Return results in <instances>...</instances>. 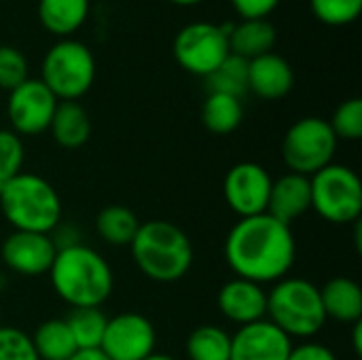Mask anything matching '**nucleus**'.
Returning <instances> with one entry per match:
<instances>
[{"mask_svg": "<svg viewBox=\"0 0 362 360\" xmlns=\"http://www.w3.org/2000/svg\"><path fill=\"white\" fill-rule=\"evenodd\" d=\"M282 0H231L233 11L240 19H267Z\"/></svg>", "mask_w": 362, "mask_h": 360, "instance_id": "nucleus-33", "label": "nucleus"}, {"mask_svg": "<svg viewBox=\"0 0 362 360\" xmlns=\"http://www.w3.org/2000/svg\"><path fill=\"white\" fill-rule=\"evenodd\" d=\"M0 360H38L32 337L17 327H0Z\"/></svg>", "mask_w": 362, "mask_h": 360, "instance_id": "nucleus-32", "label": "nucleus"}, {"mask_svg": "<svg viewBox=\"0 0 362 360\" xmlns=\"http://www.w3.org/2000/svg\"><path fill=\"white\" fill-rule=\"evenodd\" d=\"M337 136L322 117H303L295 121L282 140V159L293 174L314 176L329 163L337 153Z\"/></svg>", "mask_w": 362, "mask_h": 360, "instance_id": "nucleus-8", "label": "nucleus"}, {"mask_svg": "<svg viewBox=\"0 0 362 360\" xmlns=\"http://www.w3.org/2000/svg\"><path fill=\"white\" fill-rule=\"evenodd\" d=\"M57 104V98L45 87L40 79L23 81L19 87L8 91L6 115L11 129L21 138L49 132Z\"/></svg>", "mask_w": 362, "mask_h": 360, "instance_id": "nucleus-10", "label": "nucleus"}, {"mask_svg": "<svg viewBox=\"0 0 362 360\" xmlns=\"http://www.w3.org/2000/svg\"><path fill=\"white\" fill-rule=\"evenodd\" d=\"M144 360H176L174 356H170V354H159V352H155V354H151L148 359Z\"/></svg>", "mask_w": 362, "mask_h": 360, "instance_id": "nucleus-38", "label": "nucleus"}, {"mask_svg": "<svg viewBox=\"0 0 362 360\" xmlns=\"http://www.w3.org/2000/svg\"><path fill=\"white\" fill-rule=\"evenodd\" d=\"M138 229H140V221L136 212L121 204L106 206L95 216V233L108 246H117V248L129 246Z\"/></svg>", "mask_w": 362, "mask_h": 360, "instance_id": "nucleus-23", "label": "nucleus"}, {"mask_svg": "<svg viewBox=\"0 0 362 360\" xmlns=\"http://www.w3.org/2000/svg\"><path fill=\"white\" fill-rule=\"evenodd\" d=\"M267 320L291 339H314L327 325L320 286L293 276L278 280L267 291Z\"/></svg>", "mask_w": 362, "mask_h": 360, "instance_id": "nucleus-5", "label": "nucleus"}, {"mask_svg": "<svg viewBox=\"0 0 362 360\" xmlns=\"http://www.w3.org/2000/svg\"><path fill=\"white\" fill-rule=\"evenodd\" d=\"M286 360H337V356L329 346L308 339L301 344H293V350Z\"/></svg>", "mask_w": 362, "mask_h": 360, "instance_id": "nucleus-34", "label": "nucleus"}, {"mask_svg": "<svg viewBox=\"0 0 362 360\" xmlns=\"http://www.w3.org/2000/svg\"><path fill=\"white\" fill-rule=\"evenodd\" d=\"M272 182L274 178L261 163L240 161L225 174L223 195L231 212H235L240 219L257 216L267 212Z\"/></svg>", "mask_w": 362, "mask_h": 360, "instance_id": "nucleus-12", "label": "nucleus"}, {"mask_svg": "<svg viewBox=\"0 0 362 360\" xmlns=\"http://www.w3.org/2000/svg\"><path fill=\"white\" fill-rule=\"evenodd\" d=\"M312 210L331 225H356L362 214V182L341 163H329L310 176Z\"/></svg>", "mask_w": 362, "mask_h": 360, "instance_id": "nucleus-7", "label": "nucleus"}, {"mask_svg": "<svg viewBox=\"0 0 362 360\" xmlns=\"http://www.w3.org/2000/svg\"><path fill=\"white\" fill-rule=\"evenodd\" d=\"M25 146L13 129H0V189L23 172Z\"/></svg>", "mask_w": 362, "mask_h": 360, "instance_id": "nucleus-29", "label": "nucleus"}, {"mask_svg": "<svg viewBox=\"0 0 362 360\" xmlns=\"http://www.w3.org/2000/svg\"><path fill=\"white\" fill-rule=\"evenodd\" d=\"M210 93H227L242 98L248 91V62L229 53L223 64L206 76Z\"/></svg>", "mask_w": 362, "mask_h": 360, "instance_id": "nucleus-27", "label": "nucleus"}, {"mask_svg": "<svg viewBox=\"0 0 362 360\" xmlns=\"http://www.w3.org/2000/svg\"><path fill=\"white\" fill-rule=\"evenodd\" d=\"M354 327V337H352V344H354V352H356V356H361L362 352V325L361 323H356V325H352Z\"/></svg>", "mask_w": 362, "mask_h": 360, "instance_id": "nucleus-36", "label": "nucleus"}, {"mask_svg": "<svg viewBox=\"0 0 362 360\" xmlns=\"http://www.w3.org/2000/svg\"><path fill=\"white\" fill-rule=\"evenodd\" d=\"M30 337L38 360H70L78 352L66 318H49L40 323Z\"/></svg>", "mask_w": 362, "mask_h": 360, "instance_id": "nucleus-22", "label": "nucleus"}, {"mask_svg": "<svg viewBox=\"0 0 362 360\" xmlns=\"http://www.w3.org/2000/svg\"><path fill=\"white\" fill-rule=\"evenodd\" d=\"M223 28L229 38V51L246 62L272 53L278 40V32L269 19H240Z\"/></svg>", "mask_w": 362, "mask_h": 360, "instance_id": "nucleus-18", "label": "nucleus"}, {"mask_svg": "<svg viewBox=\"0 0 362 360\" xmlns=\"http://www.w3.org/2000/svg\"><path fill=\"white\" fill-rule=\"evenodd\" d=\"M295 72L286 57L265 53L248 62V91L261 100H280L291 93Z\"/></svg>", "mask_w": 362, "mask_h": 360, "instance_id": "nucleus-16", "label": "nucleus"}, {"mask_svg": "<svg viewBox=\"0 0 362 360\" xmlns=\"http://www.w3.org/2000/svg\"><path fill=\"white\" fill-rule=\"evenodd\" d=\"M129 250L136 267L159 284L182 280L191 272L195 259L189 236L170 221L140 223Z\"/></svg>", "mask_w": 362, "mask_h": 360, "instance_id": "nucleus-3", "label": "nucleus"}, {"mask_svg": "<svg viewBox=\"0 0 362 360\" xmlns=\"http://www.w3.org/2000/svg\"><path fill=\"white\" fill-rule=\"evenodd\" d=\"M49 132L62 149H81L91 138V119L78 102H59Z\"/></svg>", "mask_w": 362, "mask_h": 360, "instance_id": "nucleus-21", "label": "nucleus"}, {"mask_svg": "<svg viewBox=\"0 0 362 360\" xmlns=\"http://www.w3.org/2000/svg\"><path fill=\"white\" fill-rule=\"evenodd\" d=\"M293 344L284 331L263 318L238 327L231 335V360H286Z\"/></svg>", "mask_w": 362, "mask_h": 360, "instance_id": "nucleus-14", "label": "nucleus"}, {"mask_svg": "<svg viewBox=\"0 0 362 360\" xmlns=\"http://www.w3.org/2000/svg\"><path fill=\"white\" fill-rule=\"evenodd\" d=\"M244 119L242 98L227 93H208L202 106V123L208 132L216 136L233 134Z\"/></svg>", "mask_w": 362, "mask_h": 360, "instance_id": "nucleus-24", "label": "nucleus"}, {"mask_svg": "<svg viewBox=\"0 0 362 360\" xmlns=\"http://www.w3.org/2000/svg\"><path fill=\"white\" fill-rule=\"evenodd\" d=\"M70 360H110L102 350H78Z\"/></svg>", "mask_w": 362, "mask_h": 360, "instance_id": "nucleus-35", "label": "nucleus"}, {"mask_svg": "<svg viewBox=\"0 0 362 360\" xmlns=\"http://www.w3.org/2000/svg\"><path fill=\"white\" fill-rule=\"evenodd\" d=\"M89 8V0H38V19L49 34L68 38L87 21Z\"/></svg>", "mask_w": 362, "mask_h": 360, "instance_id": "nucleus-20", "label": "nucleus"}, {"mask_svg": "<svg viewBox=\"0 0 362 360\" xmlns=\"http://www.w3.org/2000/svg\"><path fill=\"white\" fill-rule=\"evenodd\" d=\"M55 255L57 246L49 233L13 231L4 238L0 246V259L6 269L23 278L47 276Z\"/></svg>", "mask_w": 362, "mask_h": 360, "instance_id": "nucleus-13", "label": "nucleus"}, {"mask_svg": "<svg viewBox=\"0 0 362 360\" xmlns=\"http://www.w3.org/2000/svg\"><path fill=\"white\" fill-rule=\"evenodd\" d=\"M225 261L235 278L261 286L286 278L297 261L293 227L263 212L240 219L225 238Z\"/></svg>", "mask_w": 362, "mask_h": 360, "instance_id": "nucleus-1", "label": "nucleus"}, {"mask_svg": "<svg viewBox=\"0 0 362 360\" xmlns=\"http://www.w3.org/2000/svg\"><path fill=\"white\" fill-rule=\"evenodd\" d=\"M168 2L178 4V6H195V4H199V2H204V0H168Z\"/></svg>", "mask_w": 362, "mask_h": 360, "instance_id": "nucleus-37", "label": "nucleus"}, {"mask_svg": "<svg viewBox=\"0 0 362 360\" xmlns=\"http://www.w3.org/2000/svg\"><path fill=\"white\" fill-rule=\"evenodd\" d=\"M40 81L57 102H78L95 81V57L91 49L81 40H59L42 59Z\"/></svg>", "mask_w": 362, "mask_h": 360, "instance_id": "nucleus-6", "label": "nucleus"}, {"mask_svg": "<svg viewBox=\"0 0 362 360\" xmlns=\"http://www.w3.org/2000/svg\"><path fill=\"white\" fill-rule=\"evenodd\" d=\"M216 308L225 320L244 327L267 318V291L257 282L231 278L218 289Z\"/></svg>", "mask_w": 362, "mask_h": 360, "instance_id": "nucleus-15", "label": "nucleus"}, {"mask_svg": "<svg viewBox=\"0 0 362 360\" xmlns=\"http://www.w3.org/2000/svg\"><path fill=\"white\" fill-rule=\"evenodd\" d=\"M78 350H100L108 316L102 308H76L66 318Z\"/></svg>", "mask_w": 362, "mask_h": 360, "instance_id": "nucleus-26", "label": "nucleus"}, {"mask_svg": "<svg viewBox=\"0 0 362 360\" xmlns=\"http://www.w3.org/2000/svg\"><path fill=\"white\" fill-rule=\"evenodd\" d=\"M172 51L182 70L204 79L231 53L225 28L210 21H191L182 25L174 36Z\"/></svg>", "mask_w": 362, "mask_h": 360, "instance_id": "nucleus-9", "label": "nucleus"}, {"mask_svg": "<svg viewBox=\"0 0 362 360\" xmlns=\"http://www.w3.org/2000/svg\"><path fill=\"white\" fill-rule=\"evenodd\" d=\"M333 134L337 136V140H348V142H356L362 138V100L361 98H350L346 102H341L331 121H329Z\"/></svg>", "mask_w": 362, "mask_h": 360, "instance_id": "nucleus-28", "label": "nucleus"}, {"mask_svg": "<svg viewBox=\"0 0 362 360\" xmlns=\"http://www.w3.org/2000/svg\"><path fill=\"white\" fill-rule=\"evenodd\" d=\"M0 210L13 231L53 233L62 225V199L38 174L21 172L0 189Z\"/></svg>", "mask_w": 362, "mask_h": 360, "instance_id": "nucleus-4", "label": "nucleus"}, {"mask_svg": "<svg viewBox=\"0 0 362 360\" xmlns=\"http://www.w3.org/2000/svg\"><path fill=\"white\" fill-rule=\"evenodd\" d=\"M312 210V189L310 178L301 174H284L272 182L267 214L293 227L297 219Z\"/></svg>", "mask_w": 362, "mask_h": 360, "instance_id": "nucleus-17", "label": "nucleus"}, {"mask_svg": "<svg viewBox=\"0 0 362 360\" xmlns=\"http://www.w3.org/2000/svg\"><path fill=\"white\" fill-rule=\"evenodd\" d=\"M320 299L327 320L339 325H356L362 318V289L352 278L337 276L320 286Z\"/></svg>", "mask_w": 362, "mask_h": 360, "instance_id": "nucleus-19", "label": "nucleus"}, {"mask_svg": "<svg viewBox=\"0 0 362 360\" xmlns=\"http://www.w3.org/2000/svg\"><path fill=\"white\" fill-rule=\"evenodd\" d=\"M28 79L25 55L13 45H0V89L13 91Z\"/></svg>", "mask_w": 362, "mask_h": 360, "instance_id": "nucleus-31", "label": "nucleus"}, {"mask_svg": "<svg viewBox=\"0 0 362 360\" xmlns=\"http://www.w3.org/2000/svg\"><path fill=\"white\" fill-rule=\"evenodd\" d=\"M310 8L327 25H348L358 19L362 0H310Z\"/></svg>", "mask_w": 362, "mask_h": 360, "instance_id": "nucleus-30", "label": "nucleus"}, {"mask_svg": "<svg viewBox=\"0 0 362 360\" xmlns=\"http://www.w3.org/2000/svg\"><path fill=\"white\" fill-rule=\"evenodd\" d=\"M47 276L55 295L72 310L102 308L115 289L110 263L83 242L57 248Z\"/></svg>", "mask_w": 362, "mask_h": 360, "instance_id": "nucleus-2", "label": "nucleus"}, {"mask_svg": "<svg viewBox=\"0 0 362 360\" xmlns=\"http://www.w3.org/2000/svg\"><path fill=\"white\" fill-rule=\"evenodd\" d=\"M187 360H231V333L218 325L193 329L185 344Z\"/></svg>", "mask_w": 362, "mask_h": 360, "instance_id": "nucleus-25", "label": "nucleus"}, {"mask_svg": "<svg viewBox=\"0 0 362 360\" xmlns=\"http://www.w3.org/2000/svg\"><path fill=\"white\" fill-rule=\"evenodd\" d=\"M155 348L157 331L146 316L123 312L108 318L100 350L110 360H144L155 354Z\"/></svg>", "mask_w": 362, "mask_h": 360, "instance_id": "nucleus-11", "label": "nucleus"}]
</instances>
